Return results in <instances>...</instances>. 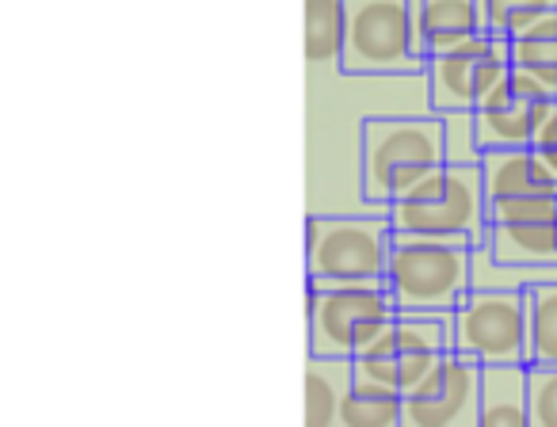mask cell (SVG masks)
<instances>
[{
  "label": "cell",
  "mask_w": 557,
  "mask_h": 427,
  "mask_svg": "<svg viewBox=\"0 0 557 427\" xmlns=\"http://www.w3.org/2000/svg\"><path fill=\"white\" fill-rule=\"evenodd\" d=\"M447 161L443 118L424 115H367L359 126V191L367 210H386Z\"/></svg>",
  "instance_id": "6da1fadb"
},
{
  "label": "cell",
  "mask_w": 557,
  "mask_h": 427,
  "mask_svg": "<svg viewBox=\"0 0 557 427\" xmlns=\"http://www.w3.org/2000/svg\"><path fill=\"white\" fill-rule=\"evenodd\" d=\"M394 234L455 237L481 244L488 234V199L478 161H443L417 187L386 206Z\"/></svg>",
  "instance_id": "7a4b0ae2"
},
{
  "label": "cell",
  "mask_w": 557,
  "mask_h": 427,
  "mask_svg": "<svg viewBox=\"0 0 557 427\" xmlns=\"http://www.w3.org/2000/svg\"><path fill=\"white\" fill-rule=\"evenodd\" d=\"M394 222L386 210L313 214L306 222V287L386 282Z\"/></svg>",
  "instance_id": "3957f363"
},
{
  "label": "cell",
  "mask_w": 557,
  "mask_h": 427,
  "mask_svg": "<svg viewBox=\"0 0 557 427\" xmlns=\"http://www.w3.org/2000/svg\"><path fill=\"white\" fill-rule=\"evenodd\" d=\"M470 241L394 234L386 290L397 313H450L470 290Z\"/></svg>",
  "instance_id": "277c9868"
},
{
  "label": "cell",
  "mask_w": 557,
  "mask_h": 427,
  "mask_svg": "<svg viewBox=\"0 0 557 427\" xmlns=\"http://www.w3.org/2000/svg\"><path fill=\"white\" fill-rule=\"evenodd\" d=\"M417 50L412 0H344V77H405L424 73Z\"/></svg>",
  "instance_id": "5b68a950"
},
{
  "label": "cell",
  "mask_w": 557,
  "mask_h": 427,
  "mask_svg": "<svg viewBox=\"0 0 557 427\" xmlns=\"http://www.w3.org/2000/svg\"><path fill=\"white\" fill-rule=\"evenodd\" d=\"M397 305L386 282H348V287H306V325L310 351L356 359L389 321Z\"/></svg>",
  "instance_id": "8992f818"
},
{
  "label": "cell",
  "mask_w": 557,
  "mask_h": 427,
  "mask_svg": "<svg viewBox=\"0 0 557 427\" xmlns=\"http://www.w3.org/2000/svg\"><path fill=\"white\" fill-rule=\"evenodd\" d=\"M443 351H450V313H397L356 355V374L409 393Z\"/></svg>",
  "instance_id": "52a82bcc"
},
{
  "label": "cell",
  "mask_w": 557,
  "mask_h": 427,
  "mask_svg": "<svg viewBox=\"0 0 557 427\" xmlns=\"http://www.w3.org/2000/svg\"><path fill=\"white\" fill-rule=\"evenodd\" d=\"M450 348L478 363H527V290H466L450 310Z\"/></svg>",
  "instance_id": "ba28073f"
},
{
  "label": "cell",
  "mask_w": 557,
  "mask_h": 427,
  "mask_svg": "<svg viewBox=\"0 0 557 427\" xmlns=\"http://www.w3.org/2000/svg\"><path fill=\"white\" fill-rule=\"evenodd\" d=\"M511 70V47L504 35H473L455 50L432 54L424 65L428 100L435 115L447 111H473Z\"/></svg>",
  "instance_id": "9c48e42d"
},
{
  "label": "cell",
  "mask_w": 557,
  "mask_h": 427,
  "mask_svg": "<svg viewBox=\"0 0 557 427\" xmlns=\"http://www.w3.org/2000/svg\"><path fill=\"white\" fill-rule=\"evenodd\" d=\"M478 397L481 363L450 348L405 393L401 427H478Z\"/></svg>",
  "instance_id": "30bf717a"
},
{
  "label": "cell",
  "mask_w": 557,
  "mask_h": 427,
  "mask_svg": "<svg viewBox=\"0 0 557 427\" xmlns=\"http://www.w3.org/2000/svg\"><path fill=\"white\" fill-rule=\"evenodd\" d=\"M554 111H557V100L527 96L511 85V77H504L500 85L473 108V130H478L481 153H485V149L534 146Z\"/></svg>",
  "instance_id": "8fae6325"
},
{
  "label": "cell",
  "mask_w": 557,
  "mask_h": 427,
  "mask_svg": "<svg viewBox=\"0 0 557 427\" xmlns=\"http://www.w3.org/2000/svg\"><path fill=\"white\" fill-rule=\"evenodd\" d=\"M478 164L488 202L511 194H557V164L534 146L485 149Z\"/></svg>",
  "instance_id": "7c38bea8"
},
{
  "label": "cell",
  "mask_w": 557,
  "mask_h": 427,
  "mask_svg": "<svg viewBox=\"0 0 557 427\" xmlns=\"http://www.w3.org/2000/svg\"><path fill=\"white\" fill-rule=\"evenodd\" d=\"M412 32L417 50L424 58L455 50L473 35H485V12L481 0H412Z\"/></svg>",
  "instance_id": "4fadbf2b"
},
{
  "label": "cell",
  "mask_w": 557,
  "mask_h": 427,
  "mask_svg": "<svg viewBox=\"0 0 557 427\" xmlns=\"http://www.w3.org/2000/svg\"><path fill=\"white\" fill-rule=\"evenodd\" d=\"M356 381V359L344 355H306V393H302V419L310 427L341 424V404Z\"/></svg>",
  "instance_id": "5bb4252c"
},
{
  "label": "cell",
  "mask_w": 557,
  "mask_h": 427,
  "mask_svg": "<svg viewBox=\"0 0 557 427\" xmlns=\"http://www.w3.org/2000/svg\"><path fill=\"white\" fill-rule=\"evenodd\" d=\"M478 427H527V363H481Z\"/></svg>",
  "instance_id": "9a60e30c"
},
{
  "label": "cell",
  "mask_w": 557,
  "mask_h": 427,
  "mask_svg": "<svg viewBox=\"0 0 557 427\" xmlns=\"http://www.w3.org/2000/svg\"><path fill=\"white\" fill-rule=\"evenodd\" d=\"M485 244L496 260L519 267H557V218L488 222Z\"/></svg>",
  "instance_id": "2e32d148"
},
{
  "label": "cell",
  "mask_w": 557,
  "mask_h": 427,
  "mask_svg": "<svg viewBox=\"0 0 557 427\" xmlns=\"http://www.w3.org/2000/svg\"><path fill=\"white\" fill-rule=\"evenodd\" d=\"M401 389L356 374L341 404V427H401Z\"/></svg>",
  "instance_id": "e0dca14e"
},
{
  "label": "cell",
  "mask_w": 557,
  "mask_h": 427,
  "mask_svg": "<svg viewBox=\"0 0 557 427\" xmlns=\"http://www.w3.org/2000/svg\"><path fill=\"white\" fill-rule=\"evenodd\" d=\"M306 62L313 70H341L344 0H306Z\"/></svg>",
  "instance_id": "ac0fdd59"
},
{
  "label": "cell",
  "mask_w": 557,
  "mask_h": 427,
  "mask_svg": "<svg viewBox=\"0 0 557 427\" xmlns=\"http://www.w3.org/2000/svg\"><path fill=\"white\" fill-rule=\"evenodd\" d=\"M508 47H511V65L534 73L557 96V12H549V16L534 20L519 35H511Z\"/></svg>",
  "instance_id": "d6986e66"
},
{
  "label": "cell",
  "mask_w": 557,
  "mask_h": 427,
  "mask_svg": "<svg viewBox=\"0 0 557 427\" xmlns=\"http://www.w3.org/2000/svg\"><path fill=\"white\" fill-rule=\"evenodd\" d=\"M527 363H557V279L527 287Z\"/></svg>",
  "instance_id": "ffe728a7"
},
{
  "label": "cell",
  "mask_w": 557,
  "mask_h": 427,
  "mask_svg": "<svg viewBox=\"0 0 557 427\" xmlns=\"http://www.w3.org/2000/svg\"><path fill=\"white\" fill-rule=\"evenodd\" d=\"M481 12H485L488 32L511 39L523 27H531L534 20L557 12V0H481Z\"/></svg>",
  "instance_id": "44dd1931"
},
{
  "label": "cell",
  "mask_w": 557,
  "mask_h": 427,
  "mask_svg": "<svg viewBox=\"0 0 557 427\" xmlns=\"http://www.w3.org/2000/svg\"><path fill=\"white\" fill-rule=\"evenodd\" d=\"M527 427H557V363H527Z\"/></svg>",
  "instance_id": "7402d4cb"
},
{
  "label": "cell",
  "mask_w": 557,
  "mask_h": 427,
  "mask_svg": "<svg viewBox=\"0 0 557 427\" xmlns=\"http://www.w3.org/2000/svg\"><path fill=\"white\" fill-rule=\"evenodd\" d=\"M557 218V194H511L488 202V222H539Z\"/></svg>",
  "instance_id": "603a6c76"
},
{
  "label": "cell",
  "mask_w": 557,
  "mask_h": 427,
  "mask_svg": "<svg viewBox=\"0 0 557 427\" xmlns=\"http://www.w3.org/2000/svg\"><path fill=\"white\" fill-rule=\"evenodd\" d=\"M440 118H443V141H447V161H481L473 111H447Z\"/></svg>",
  "instance_id": "cb8c5ba5"
}]
</instances>
